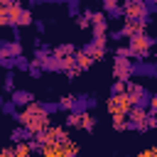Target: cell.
Returning <instances> with one entry per match:
<instances>
[{
	"label": "cell",
	"instance_id": "1",
	"mask_svg": "<svg viewBox=\"0 0 157 157\" xmlns=\"http://www.w3.org/2000/svg\"><path fill=\"white\" fill-rule=\"evenodd\" d=\"M15 120H20V125H22V128H27L32 135H39V132H44V130L49 128L47 108H44V105H39V103L27 105L22 113H17V115H15Z\"/></svg>",
	"mask_w": 157,
	"mask_h": 157
},
{
	"label": "cell",
	"instance_id": "2",
	"mask_svg": "<svg viewBox=\"0 0 157 157\" xmlns=\"http://www.w3.org/2000/svg\"><path fill=\"white\" fill-rule=\"evenodd\" d=\"M32 12L27 7H22L20 2H10V10H7V25H15V27H27L32 25Z\"/></svg>",
	"mask_w": 157,
	"mask_h": 157
},
{
	"label": "cell",
	"instance_id": "3",
	"mask_svg": "<svg viewBox=\"0 0 157 157\" xmlns=\"http://www.w3.org/2000/svg\"><path fill=\"white\" fill-rule=\"evenodd\" d=\"M155 44V39L150 34H140V37H132L128 39V49H130V56H137V59H145L150 54V47Z\"/></svg>",
	"mask_w": 157,
	"mask_h": 157
},
{
	"label": "cell",
	"instance_id": "4",
	"mask_svg": "<svg viewBox=\"0 0 157 157\" xmlns=\"http://www.w3.org/2000/svg\"><path fill=\"white\" fill-rule=\"evenodd\" d=\"M147 5L145 2H140V0H130V2H125L123 5V15H125V20H132V22H145L147 25Z\"/></svg>",
	"mask_w": 157,
	"mask_h": 157
},
{
	"label": "cell",
	"instance_id": "5",
	"mask_svg": "<svg viewBox=\"0 0 157 157\" xmlns=\"http://www.w3.org/2000/svg\"><path fill=\"white\" fill-rule=\"evenodd\" d=\"M105 105H108V113H110V115H120V113H123V115H128V113L132 110V101L128 98V93L110 96Z\"/></svg>",
	"mask_w": 157,
	"mask_h": 157
},
{
	"label": "cell",
	"instance_id": "6",
	"mask_svg": "<svg viewBox=\"0 0 157 157\" xmlns=\"http://www.w3.org/2000/svg\"><path fill=\"white\" fill-rule=\"evenodd\" d=\"M128 98L132 101V108H145V105H150V98H147V91H145V86H140V83H128Z\"/></svg>",
	"mask_w": 157,
	"mask_h": 157
},
{
	"label": "cell",
	"instance_id": "7",
	"mask_svg": "<svg viewBox=\"0 0 157 157\" xmlns=\"http://www.w3.org/2000/svg\"><path fill=\"white\" fill-rule=\"evenodd\" d=\"M128 120H130V128L135 130H147L150 128V110L145 108H132L128 113Z\"/></svg>",
	"mask_w": 157,
	"mask_h": 157
},
{
	"label": "cell",
	"instance_id": "8",
	"mask_svg": "<svg viewBox=\"0 0 157 157\" xmlns=\"http://www.w3.org/2000/svg\"><path fill=\"white\" fill-rule=\"evenodd\" d=\"M113 76H115V81H120V83H128L130 76H132V64H130V59H115V64H113Z\"/></svg>",
	"mask_w": 157,
	"mask_h": 157
},
{
	"label": "cell",
	"instance_id": "9",
	"mask_svg": "<svg viewBox=\"0 0 157 157\" xmlns=\"http://www.w3.org/2000/svg\"><path fill=\"white\" fill-rule=\"evenodd\" d=\"M83 52H86L91 59H101V56L105 54V37H93V39L83 47Z\"/></svg>",
	"mask_w": 157,
	"mask_h": 157
},
{
	"label": "cell",
	"instance_id": "10",
	"mask_svg": "<svg viewBox=\"0 0 157 157\" xmlns=\"http://www.w3.org/2000/svg\"><path fill=\"white\" fill-rule=\"evenodd\" d=\"M91 29H93V37H105V32H108V17H105V12H93Z\"/></svg>",
	"mask_w": 157,
	"mask_h": 157
},
{
	"label": "cell",
	"instance_id": "11",
	"mask_svg": "<svg viewBox=\"0 0 157 157\" xmlns=\"http://www.w3.org/2000/svg\"><path fill=\"white\" fill-rule=\"evenodd\" d=\"M145 22H132V20H125V25H123V34L128 37V39H132V37H140V34H145Z\"/></svg>",
	"mask_w": 157,
	"mask_h": 157
},
{
	"label": "cell",
	"instance_id": "12",
	"mask_svg": "<svg viewBox=\"0 0 157 157\" xmlns=\"http://www.w3.org/2000/svg\"><path fill=\"white\" fill-rule=\"evenodd\" d=\"M22 56V44L20 42H7L0 47V59H17Z\"/></svg>",
	"mask_w": 157,
	"mask_h": 157
},
{
	"label": "cell",
	"instance_id": "13",
	"mask_svg": "<svg viewBox=\"0 0 157 157\" xmlns=\"http://www.w3.org/2000/svg\"><path fill=\"white\" fill-rule=\"evenodd\" d=\"M32 98H34V96H32L29 91H20V88L12 93V103H15V105H25V108H27V105H32V103H34Z\"/></svg>",
	"mask_w": 157,
	"mask_h": 157
},
{
	"label": "cell",
	"instance_id": "14",
	"mask_svg": "<svg viewBox=\"0 0 157 157\" xmlns=\"http://www.w3.org/2000/svg\"><path fill=\"white\" fill-rule=\"evenodd\" d=\"M74 61H76V69H78V71H86V69H88V66L93 64V59H91V56H88V54H86L83 49L74 54Z\"/></svg>",
	"mask_w": 157,
	"mask_h": 157
},
{
	"label": "cell",
	"instance_id": "15",
	"mask_svg": "<svg viewBox=\"0 0 157 157\" xmlns=\"http://www.w3.org/2000/svg\"><path fill=\"white\" fill-rule=\"evenodd\" d=\"M52 54H54L56 59H69V56H74V54H76V49H74L71 44H59V47H54V49H52Z\"/></svg>",
	"mask_w": 157,
	"mask_h": 157
},
{
	"label": "cell",
	"instance_id": "16",
	"mask_svg": "<svg viewBox=\"0 0 157 157\" xmlns=\"http://www.w3.org/2000/svg\"><path fill=\"white\" fill-rule=\"evenodd\" d=\"M103 10H105V17L110 15V17H125L123 15V7L118 5V2H113V0H105L103 2Z\"/></svg>",
	"mask_w": 157,
	"mask_h": 157
},
{
	"label": "cell",
	"instance_id": "17",
	"mask_svg": "<svg viewBox=\"0 0 157 157\" xmlns=\"http://www.w3.org/2000/svg\"><path fill=\"white\" fill-rule=\"evenodd\" d=\"M76 155H78V145L74 140H66L61 145V157H76Z\"/></svg>",
	"mask_w": 157,
	"mask_h": 157
},
{
	"label": "cell",
	"instance_id": "18",
	"mask_svg": "<svg viewBox=\"0 0 157 157\" xmlns=\"http://www.w3.org/2000/svg\"><path fill=\"white\" fill-rule=\"evenodd\" d=\"M157 71V66H152V64H137V66H132V74H140V76H152Z\"/></svg>",
	"mask_w": 157,
	"mask_h": 157
},
{
	"label": "cell",
	"instance_id": "19",
	"mask_svg": "<svg viewBox=\"0 0 157 157\" xmlns=\"http://www.w3.org/2000/svg\"><path fill=\"white\" fill-rule=\"evenodd\" d=\"M113 128L115 130H128L130 128V120H128V115H113Z\"/></svg>",
	"mask_w": 157,
	"mask_h": 157
},
{
	"label": "cell",
	"instance_id": "20",
	"mask_svg": "<svg viewBox=\"0 0 157 157\" xmlns=\"http://www.w3.org/2000/svg\"><path fill=\"white\" fill-rule=\"evenodd\" d=\"M42 157H61V145H44Z\"/></svg>",
	"mask_w": 157,
	"mask_h": 157
},
{
	"label": "cell",
	"instance_id": "21",
	"mask_svg": "<svg viewBox=\"0 0 157 157\" xmlns=\"http://www.w3.org/2000/svg\"><path fill=\"white\" fill-rule=\"evenodd\" d=\"M12 152H15V157H29V155H32L29 142H17V145L12 147Z\"/></svg>",
	"mask_w": 157,
	"mask_h": 157
},
{
	"label": "cell",
	"instance_id": "22",
	"mask_svg": "<svg viewBox=\"0 0 157 157\" xmlns=\"http://www.w3.org/2000/svg\"><path fill=\"white\" fill-rule=\"evenodd\" d=\"M96 125V118L91 113H81V130H93Z\"/></svg>",
	"mask_w": 157,
	"mask_h": 157
},
{
	"label": "cell",
	"instance_id": "23",
	"mask_svg": "<svg viewBox=\"0 0 157 157\" xmlns=\"http://www.w3.org/2000/svg\"><path fill=\"white\" fill-rule=\"evenodd\" d=\"M29 135H32V132H29L27 128H17V130H12V140H15V142H27Z\"/></svg>",
	"mask_w": 157,
	"mask_h": 157
},
{
	"label": "cell",
	"instance_id": "24",
	"mask_svg": "<svg viewBox=\"0 0 157 157\" xmlns=\"http://www.w3.org/2000/svg\"><path fill=\"white\" fill-rule=\"evenodd\" d=\"M91 22H93V10H86V12L76 20V25H78V27H91Z\"/></svg>",
	"mask_w": 157,
	"mask_h": 157
},
{
	"label": "cell",
	"instance_id": "25",
	"mask_svg": "<svg viewBox=\"0 0 157 157\" xmlns=\"http://www.w3.org/2000/svg\"><path fill=\"white\" fill-rule=\"evenodd\" d=\"M66 125H69V128H81V113H69Z\"/></svg>",
	"mask_w": 157,
	"mask_h": 157
},
{
	"label": "cell",
	"instance_id": "26",
	"mask_svg": "<svg viewBox=\"0 0 157 157\" xmlns=\"http://www.w3.org/2000/svg\"><path fill=\"white\" fill-rule=\"evenodd\" d=\"M128 91V83H120V81H115L113 86H110V96H120V93H125Z\"/></svg>",
	"mask_w": 157,
	"mask_h": 157
},
{
	"label": "cell",
	"instance_id": "27",
	"mask_svg": "<svg viewBox=\"0 0 157 157\" xmlns=\"http://www.w3.org/2000/svg\"><path fill=\"white\" fill-rule=\"evenodd\" d=\"M74 103H76V98H74V96H64V98L59 101V108H64V110H71V108H74Z\"/></svg>",
	"mask_w": 157,
	"mask_h": 157
},
{
	"label": "cell",
	"instance_id": "28",
	"mask_svg": "<svg viewBox=\"0 0 157 157\" xmlns=\"http://www.w3.org/2000/svg\"><path fill=\"white\" fill-rule=\"evenodd\" d=\"M5 91L15 93V76H12V74H7V76H5Z\"/></svg>",
	"mask_w": 157,
	"mask_h": 157
},
{
	"label": "cell",
	"instance_id": "29",
	"mask_svg": "<svg viewBox=\"0 0 157 157\" xmlns=\"http://www.w3.org/2000/svg\"><path fill=\"white\" fill-rule=\"evenodd\" d=\"M15 66H17V69H22V71H29V66H32V64H27V59L17 56V59H15Z\"/></svg>",
	"mask_w": 157,
	"mask_h": 157
},
{
	"label": "cell",
	"instance_id": "30",
	"mask_svg": "<svg viewBox=\"0 0 157 157\" xmlns=\"http://www.w3.org/2000/svg\"><path fill=\"white\" fill-rule=\"evenodd\" d=\"M137 157H157V147H150V150H142V152H137Z\"/></svg>",
	"mask_w": 157,
	"mask_h": 157
},
{
	"label": "cell",
	"instance_id": "31",
	"mask_svg": "<svg viewBox=\"0 0 157 157\" xmlns=\"http://www.w3.org/2000/svg\"><path fill=\"white\" fill-rule=\"evenodd\" d=\"M150 110H152V113H157V93H152V96H150Z\"/></svg>",
	"mask_w": 157,
	"mask_h": 157
},
{
	"label": "cell",
	"instance_id": "32",
	"mask_svg": "<svg viewBox=\"0 0 157 157\" xmlns=\"http://www.w3.org/2000/svg\"><path fill=\"white\" fill-rule=\"evenodd\" d=\"M29 74H32V76H39V74H42V66H39V64H32V66H29Z\"/></svg>",
	"mask_w": 157,
	"mask_h": 157
},
{
	"label": "cell",
	"instance_id": "33",
	"mask_svg": "<svg viewBox=\"0 0 157 157\" xmlns=\"http://www.w3.org/2000/svg\"><path fill=\"white\" fill-rule=\"evenodd\" d=\"M110 39H115V42H120V39H125V34H123V29H118V32H113V34H110Z\"/></svg>",
	"mask_w": 157,
	"mask_h": 157
},
{
	"label": "cell",
	"instance_id": "34",
	"mask_svg": "<svg viewBox=\"0 0 157 157\" xmlns=\"http://www.w3.org/2000/svg\"><path fill=\"white\" fill-rule=\"evenodd\" d=\"M2 110H5V113H15V103H12V101H10V103H5V105H2ZM15 115H17V113H15Z\"/></svg>",
	"mask_w": 157,
	"mask_h": 157
},
{
	"label": "cell",
	"instance_id": "35",
	"mask_svg": "<svg viewBox=\"0 0 157 157\" xmlns=\"http://www.w3.org/2000/svg\"><path fill=\"white\" fill-rule=\"evenodd\" d=\"M69 12L76 15V12H78V2H71V5H69Z\"/></svg>",
	"mask_w": 157,
	"mask_h": 157
},
{
	"label": "cell",
	"instance_id": "36",
	"mask_svg": "<svg viewBox=\"0 0 157 157\" xmlns=\"http://www.w3.org/2000/svg\"><path fill=\"white\" fill-rule=\"evenodd\" d=\"M0 157H15L12 150H0Z\"/></svg>",
	"mask_w": 157,
	"mask_h": 157
},
{
	"label": "cell",
	"instance_id": "37",
	"mask_svg": "<svg viewBox=\"0 0 157 157\" xmlns=\"http://www.w3.org/2000/svg\"><path fill=\"white\" fill-rule=\"evenodd\" d=\"M147 10H155V12H157V2H150V5H147Z\"/></svg>",
	"mask_w": 157,
	"mask_h": 157
},
{
	"label": "cell",
	"instance_id": "38",
	"mask_svg": "<svg viewBox=\"0 0 157 157\" xmlns=\"http://www.w3.org/2000/svg\"><path fill=\"white\" fill-rule=\"evenodd\" d=\"M0 110H2V101H0Z\"/></svg>",
	"mask_w": 157,
	"mask_h": 157
},
{
	"label": "cell",
	"instance_id": "39",
	"mask_svg": "<svg viewBox=\"0 0 157 157\" xmlns=\"http://www.w3.org/2000/svg\"><path fill=\"white\" fill-rule=\"evenodd\" d=\"M0 47H2V44H0Z\"/></svg>",
	"mask_w": 157,
	"mask_h": 157
}]
</instances>
